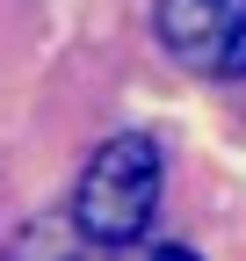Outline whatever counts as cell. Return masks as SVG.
I'll list each match as a JSON object with an SVG mask.
<instances>
[{"mask_svg":"<svg viewBox=\"0 0 246 261\" xmlns=\"http://www.w3.org/2000/svg\"><path fill=\"white\" fill-rule=\"evenodd\" d=\"M160 181H167V160L145 130H116V138L95 145L87 174L73 189V232L95 240V247H131L145 240L152 211H160Z\"/></svg>","mask_w":246,"mask_h":261,"instance_id":"cell-1","label":"cell"},{"mask_svg":"<svg viewBox=\"0 0 246 261\" xmlns=\"http://www.w3.org/2000/svg\"><path fill=\"white\" fill-rule=\"evenodd\" d=\"M160 44L181 58V65H210L218 73L232 37L246 29V0H160Z\"/></svg>","mask_w":246,"mask_h":261,"instance_id":"cell-2","label":"cell"},{"mask_svg":"<svg viewBox=\"0 0 246 261\" xmlns=\"http://www.w3.org/2000/svg\"><path fill=\"white\" fill-rule=\"evenodd\" d=\"M15 261H73V247H66V240H58V232H51V225H37V232H29V240L15 247Z\"/></svg>","mask_w":246,"mask_h":261,"instance_id":"cell-3","label":"cell"},{"mask_svg":"<svg viewBox=\"0 0 246 261\" xmlns=\"http://www.w3.org/2000/svg\"><path fill=\"white\" fill-rule=\"evenodd\" d=\"M218 73H239V80H246V29L232 37V51H225V65H218Z\"/></svg>","mask_w":246,"mask_h":261,"instance_id":"cell-4","label":"cell"},{"mask_svg":"<svg viewBox=\"0 0 246 261\" xmlns=\"http://www.w3.org/2000/svg\"><path fill=\"white\" fill-rule=\"evenodd\" d=\"M152 261H203V254H189V247H160Z\"/></svg>","mask_w":246,"mask_h":261,"instance_id":"cell-5","label":"cell"}]
</instances>
